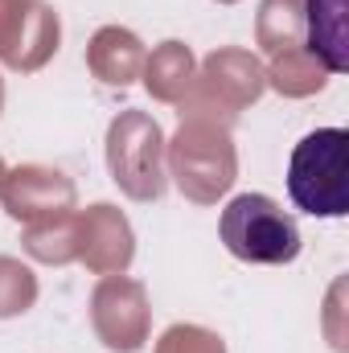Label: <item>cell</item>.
Listing matches in <instances>:
<instances>
[{
    "mask_svg": "<svg viewBox=\"0 0 349 353\" xmlns=\"http://www.w3.org/2000/svg\"><path fill=\"white\" fill-rule=\"evenodd\" d=\"M288 197L312 218L349 214V132L317 128L308 132L288 161Z\"/></svg>",
    "mask_w": 349,
    "mask_h": 353,
    "instance_id": "cell-1",
    "label": "cell"
},
{
    "mask_svg": "<svg viewBox=\"0 0 349 353\" xmlns=\"http://www.w3.org/2000/svg\"><path fill=\"white\" fill-rule=\"evenodd\" d=\"M222 243L235 259L243 263H267V267H279V263H292L304 247L300 239V226L296 218L271 201L267 193H239L226 210H222Z\"/></svg>",
    "mask_w": 349,
    "mask_h": 353,
    "instance_id": "cell-2",
    "label": "cell"
},
{
    "mask_svg": "<svg viewBox=\"0 0 349 353\" xmlns=\"http://www.w3.org/2000/svg\"><path fill=\"white\" fill-rule=\"evenodd\" d=\"M304 37L308 50L333 70H349V29H346V0H304Z\"/></svg>",
    "mask_w": 349,
    "mask_h": 353,
    "instance_id": "cell-3",
    "label": "cell"
}]
</instances>
